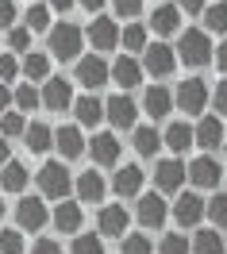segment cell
<instances>
[{"label": "cell", "mask_w": 227, "mask_h": 254, "mask_svg": "<svg viewBox=\"0 0 227 254\" xmlns=\"http://www.w3.org/2000/svg\"><path fill=\"white\" fill-rule=\"evenodd\" d=\"M100 235H119V239H127V212H123V204H108V208H100Z\"/></svg>", "instance_id": "2e32d148"}, {"label": "cell", "mask_w": 227, "mask_h": 254, "mask_svg": "<svg viewBox=\"0 0 227 254\" xmlns=\"http://www.w3.org/2000/svg\"><path fill=\"white\" fill-rule=\"evenodd\" d=\"M208 0H181V12H208Z\"/></svg>", "instance_id": "c3c4849f"}, {"label": "cell", "mask_w": 227, "mask_h": 254, "mask_svg": "<svg viewBox=\"0 0 227 254\" xmlns=\"http://www.w3.org/2000/svg\"><path fill=\"white\" fill-rule=\"evenodd\" d=\"M73 254H104V243H100L97 235H77V243H73Z\"/></svg>", "instance_id": "f35d334b"}, {"label": "cell", "mask_w": 227, "mask_h": 254, "mask_svg": "<svg viewBox=\"0 0 227 254\" xmlns=\"http://www.w3.org/2000/svg\"><path fill=\"white\" fill-rule=\"evenodd\" d=\"M123 254H154V247H150L146 235H127L123 239Z\"/></svg>", "instance_id": "ab89813d"}, {"label": "cell", "mask_w": 227, "mask_h": 254, "mask_svg": "<svg viewBox=\"0 0 227 254\" xmlns=\"http://www.w3.org/2000/svg\"><path fill=\"white\" fill-rule=\"evenodd\" d=\"M162 139H166V146H170V150H177V154H181V150H189V146L196 143V131H193L189 124H170Z\"/></svg>", "instance_id": "484cf974"}, {"label": "cell", "mask_w": 227, "mask_h": 254, "mask_svg": "<svg viewBox=\"0 0 227 254\" xmlns=\"http://www.w3.org/2000/svg\"><path fill=\"white\" fill-rule=\"evenodd\" d=\"M8 162H12V158H8V143H4V139H0V170H4V166H8Z\"/></svg>", "instance_id": "db71d44e"}, {"label": "cell", "mask_w": 227, "mask_h": 254, "mask_svg": "<svg viewBox=\"0 0 227 254\" xmlns=\"http://www.w3.org/2000/svg\"><path fill=\"white\" fill-rule=\"evenodd\" d=\"M54 146L62 150V158H81L85 154V139L77 127H58L54 131Z\"/></svg>", "instance_id": "d6986e66"}, {"label": "cell", "mask_w": 227, "mask_h": 254, "mask_svg": "<svg viewBox=\"0 0 227 254\" xmlns=\"http://www.w3.org/2000/svg\"><path fill=\"white\" fill-rule=\"evenodd\" d=\"M220 177H224V170H220V162L216 158H196L193 166H189V181H193L196 189H216L220 185Z\"/></svg>", "instance_id": "30bf717a"}, {"label": "cell", "mask_w": 227, "mask_h": 254, "mask_svg": "<svg viewBox=\"0 0 227 254\" xmlns=\"http://www.w3.org/2000/svg\"><path fill=\"white\" fill-rule=\"evenodd\" d=\"M31 254H62V247H58L54 239H39V243L31 247Z\"/></svg>", "instance_id": "bcb514c9"}, {"label": "cell", "mask_w": 227, "mask_h": 254, "mask_svg": "<svg viewBox=\"0 0 227 254\" xmlns=\"http://www.w3.org/2000/svg\"><path fill=\"white\" fill-rule=\"evenodd\" d=\"M193 251L196 254H224V239L216 235V231H196Z\"/></svg>", "instance_id": "4dcf8cb0"}, {"label": "cell", "mask_w": 227, "mask_h": 254, "mask_svg": "<svg viewBox=\"0 0 227 254\" xmlns=\"http://www.w3.org/2000/svg\"><path fill=\"white\" fill-rule=\"evenodd\" d=\"M216 112H224V116H227V81L216 85Z\"/></svg>", "instance_id": "7dc6e473"}, {"label": "cell", "mask_w": 227, "mask_h": 254, "mask_svg": "<svg viewBox=\"0 0 227 254\" xmlns=\"http://www.w3.org/2000/svg\"><path fill=\"white\" fill-rule=\"evenodd\" d=\"M119 43H123V50H143V54H146V27H143V23H131V27H123Z\"/></svg>", "instance_id": "d6a6232c"}, {"label": "cell", "mask_w": 227, "mask_h": 254, "mask_svg": "<svg viewBox=\"0 0 227 254\" xmlns=\"http://www.w3.org/2000/svg\"><path fill=\"white\" fill-rule=\"evenodd\" d=\"M16 220H19V231H39L47 223V204L43 196H23L16 204Z\"/></svg>", "instance_id": "8992f818"}, {"label": "cell", "mask_w": 227, "mask_h": 254, "mask_svg": "<svg viewBox=\"0 0 227 254\" xmlns=\"http://www.w3.org/2000/svg\"><path fill=\"white\" fill-rule=\"evenodd\" d=\"M173 65H177L173 47H166V43L146 47V54H143V73H150V77H170V73H173Z\"/></svg>", "instance_id": "5b68a950"}, {"label": "cell", "mask_w": 227, "mask_h": 254, "mask_svg": "<svg viewBox=\"0 0 227 254\" xmlns=\"http://www.w3.org/2000/svg\"><path fill=\"white\" fill-rule=\"evenodd\" d=\"M0 254H23V231L4 227L0 231Z\"/></svg>", "instance_id": "e575fe53"}, {"label": "cell", "mask_w": 227, "mask_h": 254, "mask_svg": "<svg viewBox=\"0 0 227 254\" xmlns=\"http://www.w3.org/2000/svg\"><path fill=\"white\" fill-rule=\"evenodd\" d=\"M23 77L27 81H50V58L43 50H27V58H23Z\"/></svg>", "instance_id": "4316f807"}, {"label": "cell", "mask_w": 227, "mask_h": 254, "mask_svg": "<svg viewBox=\"0 0 227 254\" xmlns=\"http://www.w3.org/2000/svg\"><path fill=\"white\" fill-rule=\"evenodd\" d=\"M177 58H181L185 65H208V62H212L208 31H196V27L181 31V39H177Z\"/></svg>", "instance_id": "6da1fadb"}, {"label": "cell", "mask_w": 227, "mask_h": 254, "mask_svg": "<svg viewBox=\"0 0 227 254\" xmlns=\"http://www.w3.org/2000/svg\"><path fill=\"white\" fill-rule=\"evenodd\" d=\"M73 112H77V124L85 127H97L108 112H104V100H97V96H77L73 100Z\"/></svg>", "instance_id": "44dd1931"}, {"label": "cell", "mask_w": 227, "mask_h": 254, "mask_svg": "<svg viewBox=\"0 0 227 254\" xmlns=\"http://www.w3.org/2000/svg\"><path fill=\"white\" fill-rule=\"evenodd\" d=\"M104 112H108V120H112V127H135V120H139V108H135V100H127V96H108L104 100Z\"/></svg>", "instance_id": "7c38bea8"}, {"label": "cell", "mask_w": 227, "mask_h": 254, "mask_svg": "<svg viewBox=\"0 0 227 254\" xmlns=\"http://www.w3.org/2000/svg\"><path fill=\"white\" fill-rule=\"evenodd\" d=\"M0 216H4V204H0Z\"/></svg>", "instance_id": "11a10c76"}, {"label": "cell", "mask_w": 227, "mask_h": 254, "mask_svg": "<svg viewBox=\"0 0 227 254\" xmlns=\"http://www.w3.org/2000/svg\"><path fill=\"white\" fill-rule=\"evenodd\" d=\"M173 100H177V108L185 112V116H196V112H204V104H208V85H204L200 77L181 81Z\"/></svg>", "instance_id": "277c9868"}, {"label": "cell", "mask_w": 227, "mask_h": 254, "mask_svg": "<svg viewBox=\"0 0 227 254\" xmlns=\"http://www.w3.org/2000/svg\"><path fill=\"white\" fill-rule=\"evenodd\" d=\"M150 27H154L158 35H173L181 27V8H177V4H162V8H154Z\"/></svg>", "instance_id": "cb8c5ba5"}, {"label": "cell", "mask_w": 227, "mask_h": 254, "mask_svg": "<svg viewBox=\"0 0 227 254\" xmlns=\"http://www.w3.org/2000/svg\"><path fill=\"white\" fill-rule=\"evenodd\" d=\"M23 143H27V150L43 154V150L54 143V131H50L47 124H31V127H27V135H23Z\"/></svg>", "instance_id": "f1b7e54d"}, {"label": "cell", "mask_w": 227, "mask_h": 254, "mask_svg": "<svg viewBox=\"0 0 227 254\" xmlns=\"http://www.w3.org/2000/svg\"><path fill=\"white\" fill-rule=\"evenodd\" d=\"M112 8H115V16L131 19V16H139V12H143V0H112Z\"/></svg>", "instance_id": "7bdbcfd3"}, {"label": "cell", "mask_w": 227, "mask_h": 254, "mask_svg": "<svg viewBox=\"0 0 227 254\" xmlns=\"http://www.w3.org/2000/svg\"><path fill=\"white\" fill-rule=\"evenodd\" d=\"M173 216H177L181 227H193V223H200V216H208V204L196 192H181L177 204H173Z\"/></svg>", "instance_id": "8fae6325"}, {"label": "cell", "mask_w": 227, "mask_h": 254, "mask_svg": "<svg viewBox=\"0 0 227 254\" xmlns=\"http://www.w3.org/2000/svg\"><path fill=\"white\" fill-rule=\"evenodd\" d=\"M16 19V0H0V27H12Z\"/></svg>", "instance_id": "f6af8a7d"}, {"label": "cell", "mask_w": 227, "mask_h": 254, "mask_svg": "<svg viewBox=\"0 0 227 254\" xmlns=\"http://www.w3.org/2000/svg\"><path fill=\"white\" fill-rule=\"evenodd\" d=\"M81 8H85V12H100V8H104V0H81Z\"/></svg>", "instance_id": "f5cc1de1"}, {"label": "cell", "mask_w": 227, "mask_h": 254, "mask_svg": "<svg viewBox=\"0 0 227 254\" xmlns=\"http://www.w3.org/2000/svg\"><path fill=\"white\" fill-rule=\"evenodd\" d=\"M158 254H189V243H185V235H166Z\"/></svg>", "instance_id": "60d3db41"}, {"label": "cell", "mask_w": 227, "mask_h": 254, "mask_svg": "<svg viewBox=\"0 0 227 254\" xmlns=\"http://www.w3.org/2000/svg\"><path fill=\"white\" fill-rule=\"evenodd\" d=\"M54 227H58L62 235H73V231L81 227V204H77V200H62V204L54 208Z\"/></svg>", "instance_id": "ffe728a7"}, {"label": "cell", "mask_w": 227, "mask_h": 254, "mask_svg": "<svg viewBox=\"0 0 227 254\" xmlns=\"http://www.w3.org/2000/svg\"><path fill=\"white\" fill-rule=\"evenodd\" d=\"M81 43H85V35L77 31L73 23H58V27H50V54L62 58V62H73V58L81 54Z\"/></svg>", "instance_id": "7a4b0ae2"}, {"label": "cell", "mask_w": 227, "mask_h": 254, "mask_svg": "<svg viewBox=\"0 0 227 254\" xmlns=\"http://www.w3.org/2000/svg\"><path fill=\"white\" fill-rule=\"evenodd\" d=\"M104 192H108V185H104V177H100V174L89 170V174L77 177V200H81V204H100Z\"/></svg>", "instance_id": "ac0fdd59"}, {"label": "cell", "mask_w": 227, "mask_h": 254, "mask_svg": "<svg viewBox=\"0 0 227 254\" xmlns=\"http://www.w3.org/2000/svg\"><path fill=\"white\" fill-rule=\"evenodd\" d=\"M27 31H50V8L47 4H31L27 8Z\"/></svg>", "instance_id": "836d02e7"}, {"label": "cell", "mask_w": 227, "mask_h": 254, "mask_svg": "<svg viewBox=\"0 0 227 254\" xmlns=\"http://www.w3.org/2000/svg\"><path fill=\"white\" fill-rule=\"evenodd\" d=\"M39 100H43V96L35 93L31 85H19V89H16V108H19V112H31Z\"/></svg>", "instance_id": "74e56055"}, {"label": "cell", "mask_w": 227, "mask_h": 254, "mask_svg": "<svg viewBox=\"0 0 227 254\" xmlns=\"http://www.w3.org/2000/svg\"><path fill=\"white\" fill-rule=\"evenodd\" d=\"M216 62H220V69L227 73V39L220 43V47H216Z\"/></svg>", "instance_id": "681fc988"}, {"label": "cell", "mask_w": 227, "mask_h": 254, "mask_svg": "<svg viewBox=\"0 0 227 254\" xmlns=\"http://www.w3.org/2000/svg\"><path fill=\"white\" fill-rule=\"evenodd\" d=\"M8 47L12 50H27L31 47V31H27V27H12V31H8Z\"/></svg>", "instance_id": "b9f144b4"}, {"label": "cell", "mask_w": 227, "mask_h": 254, "mask_svg": "<svg viewBox=\"0 0 227 254\" xmlns=\"http://www.w3.org/2000/svg\"><path fill=\"white\" fill-rule=\"evenodd\" d=\"M112 81H115V85H123V89H135V85L143 81V65L135 62L131 54H119V58L112 62Z\"/></svg>", "instance_id": "e0dca14e"}, {"label": "cell", "mask_w": 227, "mask_h": 254, "mask_svg": "<svg viewBox=\"0 0 227 254\" xmlns=\"http://www.w3.org/2000/svg\"><path fill=\"white\" fill-rule=\"evenodd\" d=\"M220 143H224V124H220L216 116H204V120L196 124V146H204V150H216Z\"/></svg>", "instance_id": "603a6c76"}, {"label": "cell", "mask_w": 227, "mask_h": 254, "mask_svg": "<svg viewBox=\"0 0 227 254\" xmlns=\"http://www.w3.org/2000/svg\"><path fill=\"white\" fill-rule=\"evenodd\" d=\"M108 77H112V65L104 62V58H81L77 62V81H81L85 89H100V85H108Z\"/></svg>", "instance_id": "52a82bcc"}, {"label": "cell", "mask_w": 227, "mask_h": 254, "mask_svg": "<svg viewBox=\"0 0 227 254\" xmlns=\"http://www.w3.org/2000/svg\"><path fill=\"white\" fill-rule=\"evenodd\" d=\"M35 177H39V192H43V196L65 200V192H69V170H65L62 162H47Z\"/></svg>", "instance_id": "3957f363"}, {"label": "cell", "mask_w": 227, "mask_h": 254, "mask_svg": "<svg viewBox=\"0 0 227 254\" xmlns=\"http://www.w3.org/2000/svg\"><path fill=\"white\" fill-rule=\"evenodd\" d=\"M27 120H23V112H8L4 120H0V135L4 139H16V135H27Z\"/></svg>", "instance_id": "1f68e13d"}, {"label": "cell", "mask_w": 227, "mask_h": 254, "mask_svg": "<svg viewBox=\"0 0 227 254\" xmlns=\"http://www.w3.org/2000/svg\"><path fill=\"white\" fill-rule=\"evenodd\" d=\"M89 43H93V50H112L115 43H119V27H115V19H108V16H97L93 23H89Z\"/></svg>", "instance_id": "9c48e42d"}, {"label": "cell", "mask_w": 227, "mask_h": 254, "mask_svg": "<svg viewBox=\"0 0 227 254\" xmlns=\"http://www.w3.org/2000/svg\"><path fill=\"white\" fill-rule=\"evenodd\" d=\"M166 216H170V208H166V200L158 196V192L139 196V223H143V227H162Z\"/></svg>", "instance_id": "4fadbf2b"}, {"label": "cell", "mask_w": 227, "mask_h": 254, "mask_svg": "<svg viewBox=\"0 0 227 254\" xmlns=\"http://www.w3.org/2000/svg\"><path fill=\"white\" fill-rule=\"evenodd\" d=\"M143 170H139V166H123V170H119V174H115V181H112V189L119 192V196H139V192H143Z\"/></svg>", "instance_id": "7402d4cb"}, {"label": "cell", "mask_w": 227, "mask_h": 254, "mask_svg": "<svg viewBox=\"0 0 227 254\" xmlns=\"http://www.w3.org/2000/svg\"><path fill=\"white\" fill-rule=\"evenodd\" d=\"M162 143H166V139L154 131V127H135V150H139L143 158H150V154H154Z\"/></svg>", "instance_id": "f546056e"}, {"label": "cell", "mask_w": 227, "mask_h": 254, "mask_svg": "<svg viewBox=\"0 0 227 254\" xmlns=\"http://www.w3.org/2000/svg\"><path fill=\"white\" fill-rule=\"evenodd\" d=\"M208 216H212L216 227H227V192H216L208 200Z\"/></svg>", "instance_id": "8d00e7d4"}, {"label": "cell", "mask_w": 227, "mask_h": 254, "mask_svg": "<svg viewBox=\"0 0 227 254\" xmlns=\"http://www.w3.org/2000/svg\"><path fill=\"white\" fill-rule=\"evenodd\" d=\"M89 154H93L97 166H115L119 162V139L108 135V131H100V135H93V143H89Z\"/></svg>", "instance_id": "5bb4252c"}, {"label": "cell", "mask_w": 227, "mask_h": 254, "mask_svg": "<svg viewBox=\"0 0 227 254\" xmlns=\"http://www.w3.org/2000/svg\"><path fill=\"white\" fill-rule=\"evenodd\" d=\"M43 104L50 112H62V108H73V89H69V81L62 77H50L47 89H43Z\"/></svg>", "instance_id": "9a60e30c"}, {"label": "cell", "mask_w": 227, "mask_h": 254, "mask_svg": "<svg viewBox=\"0 0 227 254\" xmlns=\"http://www.w3.org/2000/svg\"><path fill=\"white\" fill-rule=\"evenodd\" d=\"M19 69H23V65H19L12 54H0V85H4V81H12Z\"/></svg>", "instance_id": "ee69618b"}, {"label": "cell", "mask_w": 227, "mask_h": 254, "mask_svg": "<svg viewBox=\"0 0 227 254\" xmlns=\"http://www.w3.org/2000/svg\"><path fill=\"white\" fill-rule=\"evenodd\" d=\"M173 104H177V100H173V96L166 93L162 85H154V89H146V96H143V108L150 112L154 120H162V116H166L170 108H173Z\"/></svg>", "instance_id": "d4e9b609"}, {"label": "cell", "mask_w": 227, "mask_h": 254, "mask_svg": "<svg viewBox=\"0 0 227 254\" xmlns=\"http://www.w3.org/2000/svg\"><path fill=\"white\" fill-rule=\"evenodd\" d=\"M27 177H31V174H27L19 162H8V166L0 170V189H4V192H23V189H27Z\"/></svg>", "instance_id": "83f0119b"}, {"label": "cell", "mask_w": 227, "mask_h": 254, "mask_svg": "<svg viewBox=\"0 0 227 254\" xmlns=\"http://www.w3.org/2000/svg\"><path fill=\"white\" fill-rule=\"evenodd\" d=\"M204 27L216 35H224L227 31V4H216V8H208L204 12Z\"/></svg>", "instance_id": "d590c367"}, {"label": "cell", "mask_w": 227, "mask_h": 254, "mask_svg": "<svg viewBox=\"0 0 227 254\" xmlns=\"http://www.w3.org/2000/svg\"><path fill=\"white\" fill-rule=\"evenodd\" d=\"M73 4H77V0H50V8H54V12H69Z\"/></svg>", "instance_id": "f907efd6"}, {"label": "cell", "mask_w": 227, "mask_h": 254, "mask_svg": "<svg viewBox=\"0 0 227 254\" xmlns=\"http://www.w3.org/2000/svg\"><path fill=\"white\" fill-rule=\"evenodd\" d=\"M12 100H16V93H8V89H4V85H0V108H8V104H12Z\"/></svg>", "instance_id": "816d5d0a"}, {"label": "cell", "mask_w": 227, "mask_h": 254, "mask_svg": "<svg viewBox=\"0 0 227 254\" xmlns=\"http://www.w3.org/2000/svg\"><path fill=\"white\" fill-rule=\"evenodd\" d=\"M185 177H189V170H185L177 158H166V162L154 166V185L162 192H177L181 185H185Z\"/></svg>", "instance_id": "ba28073f"}]
</instances>
